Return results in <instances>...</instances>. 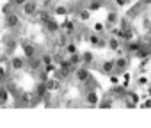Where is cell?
Wrapping results in <instances>:
<instances>
[{
  "label": "cell",
  "instance_id": "1",
  "mask_svg": "<svg viewBox=\"0 0 151 128\" xmlns=\"http://www.w3.org/2000/svg\"><path fill=\"white\" fill-rule=\"evenodd\" d=\"M128 64H130V59L128 57H117L114 60V73H123L126 68H128Z\"/></svg>",
  "mask_w": 151,
  "mask_h": 128
},
{
  "label": "cell",
  "instance_id": "2",
  "mask_svg": "<svg viewBox=\"0 0 151 128\" xmlns=\"http://www.w3.org/2000/svg\"><path fill=\"white\" fill-rule=\"evenodd\" d=\"M22 11L25 16H34L37 13V2L36 0H27V2L22 6Z\"/></svg>",
  "mask_w": 151,
  "mask_h": 128
},
{
  "label": "cell",
  "instance_id": "3",
  "mask_svg": "<svg viewBox=\"0 0 151 128\" xmlns=\"http://www.w3.org/2000/svg\"><path fill=\"white\" fill-rule=\"evenodd\" d=\"M89 77H91V75H89V70H87V66H84V68H75V78H77V82H80V84H86Z\"/></svg>",
  "mask_w": 151,
  "mask_h": 128
},
{
  "label": "cell",
  "instance_id": "4",
  "mask_svg": "<svg viewBox=\"0 0 151 128\" xmlns=\"http://www.w3.org/2000/svg\"><path fill=\"white\" fill-rule=\"evenodd\" d=\"M6 25H7V29H16L20 25V14L18 13L6 14Z\"/></svg>",
  "mask_w": 151,
  "mask_h": 128
},
{
  "label": "cell",
  "instance_id": "5",
  "mask_svg": "<svg viewBox=\"0 0 151 128\" xmlns=\"http://www.w3.org/2000/svg\"><path fill=\"white\" fill-rule=\"evenodd\" d=\"M11 68L14 71H22L25 68V59L23 57H11Z\"/></svg>",
  "mask_w": 151,
  "mask_h": 128
},
{
  "label": "cell",
  "instance_id": "6",
  "mask_svg": "<svg viewBox=\"0 0 151 128\" xmlns=\"http://www.w3.org/2000/svg\"><path fill=\"white\" fill-rule=\"evenodd\" d=\"M89 43H91L93 46H96V48H105V46H107V41L101 39V37L96 36V34H91V36H89Z\"/></svg>",
  "mask_w": 151,
  "mask_h": 128
},
{
  "label": "cell",
  "instance_id": "7",
  "mask_svg": "<svg viewBox=\"0 0 151 128\" xmlns=\"http://www.w3.org/2000/svg\"><path fill=\"white\" fill-rule=\"evenodd\" d=\"M22 48H23V53H25V57L29 59V57H34L36 55V46L32 45V43H22Z\"/></svg>",
  "mask_w": 151,
  "mask_h": 128
},
{
  "label": "cell",
  "instance_id": "8",
  "mask_svg": "<svg viewBox=\"0 0 151 128\" xmlns=\"http://www.w3.org/2000/svg\"><path fill=\"white\" fill-rule=\"evenodd\" d=\"M86 101H87L89 105H96V103L100 101V96H98V93H96L94 89L87 91V93H86Z\"/></svg>",
  "mask_w": 151,
  "mask_h": 128
},
{
  "label": "cell",
  "instance_id": "9",
  "mask_svg": "<svg viewBox=\"0 0 151 128\" xmlns=\"http://www.w3.org/2000/svg\"><path fill=\"white\" fill-rule=\"evenodd\" d=\"M68 60H69V64H71V66H75V68H77L78 64H82V55H80L78 52H75V53H71V55L68 57Z\"/></svg>",
  "mask_w": 151,
  "mask_h": 128
},
{
  "label": "cell",
  "instance_id": "10",
  "mask_svg": "<svg viewBox=\"0 0 151 128\" xmlns=\"http://www.w3.org/2000/svg\"><path fill=\"white\" fill-rule=\"evenodd\" d=\"M101 73H107V75H110V73H114V59L112 60H105L103 64H101Z\"/></svg>",
  "mask_w": 151,
  "mask_h": 128
},
{
  "label": "cell",
  "instance_id": "11",
  "mask_svg": "<svg viewBox=\"0 0 151 128\" xmlns=\"http://www.w3.org/2000/svg\"><path fill=\"white\" fill-rule=\"evenodd\" d=\"M46 91H48V89H46L45 82H39V84H37V87H36V91H34V96H36V98H39V100H43V96L46 94Z\"/></svg>",
  "mask_w": 151,
  "mask_h": 128
},
{
  "label": "cell",
  "instance_id": "12",
  "mask_svg": "<svg viewBox=\"0 0 151 128\" xmlns=\"http://www.w3.org/2000/svg\"><path fill=\"white\" fill-rule=\"evenodd\" d=\"M107 46H109L112 52H116V50H119V46H121V41H119L117 37H114V36H112V37L107 41Z\"/></svg>",
  "mask_w": 151,
  "mask_h": 128
},
{
  "label": "cell",
  "instance_id": "13",
  "mask_svg": "<svg viewBox=\"0 0 151 128\" xmlns=\"http://www.w3.org/2000/svg\"><path fill=\"white\" fill-rule=\"evenodd\" d=\"M45 86H46L48 91H55V89L60 87V82H59L57 78H52V80H45Z\"/></svg>",
  "mask_w": 151,
  "mask_h": 128
},
{
  "label": "cell",
  "instance_id": "14",
  "mask_svg": "<svg viewBox=\"0 0 151 128\" xmlns=\"http://www.w3.org/2000/svg\"><path fill=\"white\" fill-rule=\"evenodd\" d=\"M45 27L48 29V32H59V29H60V27H59V23H57L55 20H52V18L45 23Z\"/></svg>",
  "mask_w": 151,
  "mask_h": 128
},
{
  "label": "cell",
  "instance_id": "15",
  "mask_svg": "<svg viewBox=\"0 0 151 128\" xmlns=\"http://www.w3.org/2000/svg\"><path fill=\"white\" fill-rule=\"evenodd\" d=\"M140 45H142L140 41H132V39H130V43H126V50L132 52V53H135V52L140 48Z\"/></svg>",
  "mask_w": 151,
  "mask_h": 128
},
{
  "label": "cell",
  "instance_id": "16",
  "mask_svg": "<svg viewBox=\"0 0 151 128\" xmlns=\"http://www.w3.org/2000/svg\"><path fill=\"white\" fill-rule=\"evenodd\" d=\"M94 60V55L91 53V52H86V53H82V64L84 66H89V64Z\"/></svg>",
  "mask_w": 151,
  "mask_h": 128
},
{
  "label": "cell",
  "instance_id": "17",
  "mask_svg": "<svg viewBox=\"0 0 151 128\" xmlns=\"http://www.w3.org/2000/svg\"><path fill=\"white\" fill-rule=\"evenodd\" d=\"M64 50L71 55V53H75V52H77V43H73V41H68L66 45H64Z\"/></svg>",
  "mask_w": 151,
  "mask_h": 128
},
{
  "label": "cell",
  "instance_id": "18",
  "mask_svg": "<svg viewBox=\"0 0 151 128\" xmlns=\"http://www.w3.org/2000/svg\"><path fill=\"white\" fill-rule=\"evenodd\" d=\"M39 59H41V64H43V66H46V64H52V62H53V55H50V53H45V55H41Z\"/></svg>",
  "mask_w": 151,
  "mask_h": 128
},
{
  "label": "cell",
  "instance_id": "19",
  "mask_svg": "<svg viewBox=\"0 0 151 128\" xmlns=\"http://www.w3.org/2000/svg\"><path fill=\"white\" fill-rule=\"evenodd\" d=\"M78 18H80L82 22H87V20L91 18V11H89V9H82V11H78Z\"/></svg>",
  "mask_w": 151,
  "mask_h": 128
},
{
  "label": "cell",
  "instance_id": "20",
  "mask_svg": "<svg viewBox=\"0 0 151 128\" xmlns=\"http://www.w3.org/2000/svg\"><path fill=\"white\" fill-rule=\"evenodd\" d=\"M107 22H109V25H116V23L119 22V16H117V13H109V16H107Z\"/></svg>",
  "mask_w": 151,
  "mask_h": 128
},
{
  "label": "cell",
  "instance_id": "21",
  "mask_svg": "<svg viewBox=\"0 0 151 128\" xmlns=\"http://www.w3.org/2000/svg\"><path fill=\"white\" fill-rule=\"evenodd\" d=\"M62 29L66 30V34H73L75 32V23L73 22H66V23H62Z\"/></svg>",
  "mask_w": 151,
  "mask_h": 128
},
{
  "label": "cell",
  "instance_id": "22",
  "mask_svg": "<svg viewBox=\"0 0 151 128\" xmlns=\"http://www.w3.org/2000/svg\"><path fill=\"white\" fill-rule=\"evenodd\" d=\"M7 98H9V93H7V89H4V87H0V103H4V101H7Z\"/></svg>",
  "mask_w": 151,
  "mask_h": 128
},
{
  "label": "cell",
  "instance_id": "23",
  "mask_svg": "<svg viewBox=\"0 0 151 128\" xmlns=\"http://www.w3.org/2000/svg\"><path fill=\"white\" fill-rule=\"evenodd\" d=\"M55 14H59V16H66V14H68V7H64V6H57V7H55Z\"/></svg>",
  "mask_w": 151,
  "mask_h": 128
},
{
  "label": "cell",
  "instance_id": "24",
  "mask_svg": "<svg viewBox=\"0 0 151 128\" xmlns=\"http://www.w3.org/2000/svg\"><path fill=\"white\" fill-rule=\"evenodd\" d=\"M126 98H130L133 103H137V101H139V94H137V93H133V91H128V93H126Z\"/></svg>",
  "mask_w": 151,
  "mask_h": 128
},
{
  "label": "cell",
  "instance_id": "25",
  "mask_svg": "<svg viewBox=\"0 0 151 128\" xmlns=\"http://www.w3.org/2000/svg\"><path fill=\"white\" fill-rule=\"evenodd\" d=\"M93 29H94V32H96V34H103L105 25H103V23H94V27H93Z\"/></svg>",
  "mask_w": 151,
  "mask_h": 128
},
{
  "label": "cell",
  "instance_id": "26",
  "mask_svg": "<svg viewBox=\"0 0 151 128\" xmlns=\"http://www.w3.org/2000/svg\"><path fill=\"white\" fill-rule=\"evenodd\" d=\"M39 20H41L43 23H46V22L50 20V14H48L46 11H41V13H39Z\"/></svg>",
  "mask_w": 151,
  "mask_h": 128
},
{
  "label": "cell",
  "instance_id": "27",
  "mask_svg": "<svg viewBox=\"0 0 151 128\" xmlns=\"http://www.w3.org/2000/svg\"><path fill=\"white\" fill-rule=\"evenodd\" d=\"M137 82H139V86H149V78H147V77H142V75L139 77Z\"/></svg>",
  "mask_w": 151,
  "mask_h": 128
},
{
  "label": "cell",
  "instance_id": "28",
  "mask_svg": "<svg viewBox=\"0 0 151 128\" xmlns=\"http://www.w3.org/2000/svg\"><path fill=\"white\" fill-rule=\"evenodd\" d=\"M110 84H114V86H117V84H121V80H119V77H117V75H112V73H110Z\"/></svg>",
  "mask_w": 151,
  "mask_h": 128
},
{
  "label": "cell",
  "instance_id": "29",
  "mask_svg": "<svg viewBox=\"0 0 151 128\" xmlns=\"http://www.w3.org/2000/svg\"><path fill=\"white\" fill-rule=\"evenodd\" d=\"M9 2H11L13 6H16V7H22V6L27 2V0H9Z\"/></svg>",
  "mask_w": 151,
  "mask_h": 128
},
{
  "label": "cell",
  "instance_id": "30",
  "mask_svg": "<svg viewBox=\"0 0 151 128\" xmlns=\"http://www.w3.org/2000/svg\"><path fill=\"white\" fill-rule=\"evenodd\" d=\"M147 46H149V48H151V37H149V41H147Z\"/></svg>",
  "mask_w": 151,
  "mask_h": 128
},
{
  "label": "cell",
  "instance_id": "31",
  "mask_svg": "<svg viewBox=\"0 0 151 128\" xmlns=\"http://www.w3.org/2000/svg\"><path fill=\"white\" fill-rule=\"evenodd\" d=\"M147 91H149V96H151V86H149V87H147Z\"/></svg>",
  "mask_w": 151,
  "mask_h": 128
},
{
  "label": "cell",
  "instance_id": "32",
  "mask_svg": "<svg viewBox=\"0 0 151 128\" xmlns=\"http://www.w3.org/2000/svg\"><path fill=\"white\" fill-rule=\"evenodd\" d=\"M84 2H89V0H84Z\"/></svg>",
  "mask_w": 151,
  "mask_h": 128
}]
</instances>
